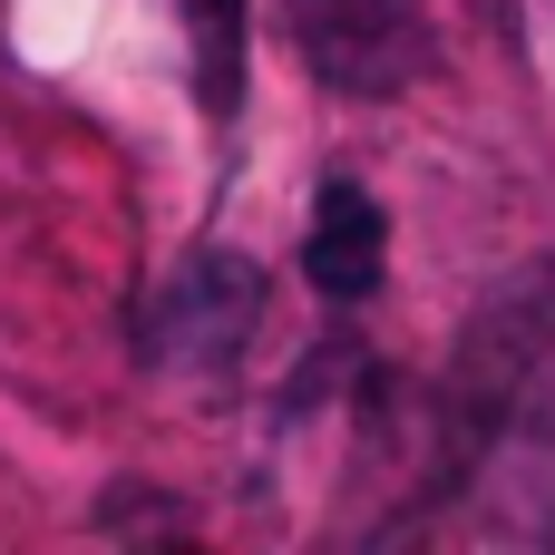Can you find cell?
I'll return each mask as SVG.
<instances>
[{
	"label": "cell",
	"instance_id": "cell-4",
	"mask_svg": "<svg viewBox=\"0 0 555 555\" xmlns=\"http://www.w3.org/2000/svg\"><path fill=\"white\" fill-rule=\"evenodd\" d=\"M185 29H195V98L215 117H234V98H244V0H185Z\"/></svg>",
	"mask_w": 555,
	"mask_h": 555
},
{
	"label": "cell",
	"instance_id": "cell-2",
	"mask_svg": "<svg viewBox=\"0 0 555 555\" xmlns=\"http://www.w3.org/2000/svg\"><path fill=\"white\" fill-rule=\"evenodd\" d=\"M254 312H263L254 263H244V254H195V263L156 293L146 341H156V361H195V371H205V361H234V351H244Z\"/></svg>",
	"mask_w": 555,
	"mask_h": 555
},
{
	"label": "cell",
	"instance_id": "cell-3",
	"mask_svg": "<svg viewBox=\"0 0 555 555\" xmlns=\"http://www.w3.org/2000/svg\"><path fill=\"white\" fill-rule=\"evenodd\" d=\"M380 263H390V215H380L351 176H332V185L312 195V224H302V273H312V293L371 302V293H380Z\"/></svg>",
	"mask_w": 555,
	"mask_h": 555
},
{
	"label": "cell",
	"instance_id": "cell-1",
	"mask_svg": "<svg viewBox=\"0 0 555 555\" xmlns=\"http://www.w3.org/2000/svg\"><path fill=\"white\" fill-rule=\"evenodd\" d=\"M283 29L341 98H400L429 78V20L410 0H283Z\"/></svg>",
	"mask_w": 555,
	"mask_h": 555
}]
</instances>
